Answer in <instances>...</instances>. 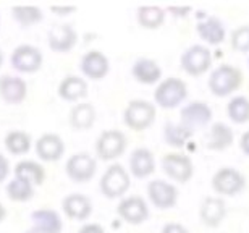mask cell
<instances>
[{
	"label": "cell",
	"mask_w": 249,
	"mask_h": 233,
	"mask_svg": "<svg viewBox=\"0 0 249 233\" xmlns=\"http://www.w3.org/2000/svg\"><path fill=\"white\" fill-rule=\"evenodd\" d=\"M243 81L245 76L240 68L223 63L211 73L207 86L215 97H228L243 86Z\"/></svg>",
	"instance_id": "6da1fadb"
},
{
	"label": "cell",
	"mask_w": 249,
	"mask_h": 233,
	"mask_svg": "<svg viewBox=\"0 0 249 233\" xmlns=\"http://www.w3.org/2000/svg\"><path fill=\"white\" fill-rule=\"evenodd\" d=\"M188 97V84L180 78L170 76L159 83V86L154 91V101L159 107L172 110L183 104Z\"/></svg>",
	"instance_id": "7a4b0ae2"
},
{
	"label": "cell",
	"mask_w": 249,
	"mask_h": 233,
	"mask_svg": "<svg viewBox=\"0 0 249 233\" xmlns=\"http://www.w3.org/2000/svg\"><path fill=\"white\" fill-rule=\"evenodd\" d=\"M157 110L152 102L146 99H133L123 110V122L129 130L144 131L156 120Z\"/></svg>",
	"instance_id": "3957f363"
},
{
	"label": "cell",
	"mask_w": 249,
	"mask_h": 233,
	"mask_svg": "<svg viewBox=\"0 0 249 233\" xmlns=\"http://www.w3.org/2000/svg\"><path fill=\"white\" fill-rule=\"evenodd\" d=\"M129 186H131L129 173L120 163H112L110 167H107L106 172L102 173L101 181H99L101 193L107 199L123 197L129 190Z\"/></svg>",
	"instance_id": "277c9868"
},
{
	"label": "cell",
	"mask_w": 249,
	"mask_h": 233,
	"mask_svg": "<svg viewBox=\"0 0 249 233\" xmlns=\"http://www.w3.org/2000/svg\"><path fill=\"white\" fill-rule=\"evenodd\" d=\"M180 65L183 72L189 76H201L212 67V52L202 44H194L188 47L180 57Z\"/></svg>",
	"instance_id": "5b68a950"
},
{
	"label": "cell",
	"mask_w": 249,
	"mask_h": 233,
	"mask_svg": "<svg viewBox=\"0 0 249 233\" xmlns=\"http://www.w3.org/2000/svg\"><path fill=\"white\" fill-rule=\"evenodd\" d=\"M212 190L220 196H236L246 186L245 175L235 167H222L212 175Z\"/></svg>",
	"instance_id": "8992f818"
},
{
	"label": "cell",
	"mask_w": 249,
	"mask_h": 233,
	"mask_svg": "<svg viewBox=\"0 0 249 233\" xmlns=\"http://www.w3.org/2000/svg\"><path fill=\"white\" fill-rule=\"evenodd\" d=\"M128 146V138L120 130H104L96 141V154L101 161L110 162L118 159Z\"/></svg>",
	"instance_id": "52a82bcc"
},
{
	"label": "cell",
	"mask_w": 249,
	"mask_h": 233,
	"mask_svg": "<svg viewBox=\"0 0 249 233\" xmlns=\"http://www.w3.org/2000/svg\"><path fill=\"white\" fill-rule=\"evenodd\" d=\"M162 170L170 180L186 183L193 178L194 165L189 156L181 154V152H168L162 157Z\"/></svg>",
	"instance_id": "ba28073f"
},
{
	"label": "cell",
	"mask_w": 249,
	"mask_h": 233,
	"mask_svg": "<svg viewBox=\"0 0 249 233\" xmlns=\"http://www.w3.org/2000/svg\"><path fill=\"white\" fill-rule=\"evenodd\" d=\"M65 170H67L70 180L76 183H86L96 175L97 161L88 152H76L67 161Z\"/></svg>",
	"instance_id": "9c48e42d"
},
{
	"label": "cell",
	"mask_w": 249,
	"mask_h": 233,
	"mask_svg": "<svg viewBox=\"0 0 249 233\" xmlns=\"http://www.w3.org/2000/svg\"><path fill=\"white\" fill-rule=\"evenodd\" d=\"M42 52L31 44H21L15 47L10 57V63L19 73H34L42 67Z\"/></svg>",
	"instance_id": "30bf717a"
},
{
	"label": "cell",
	"mask_w": 249,
	"mask_h": 233,
	"mask_svg": "<svg viewBox=\"0 0 249 233\" xmlns=\"http://www.w3.org/2000/svg\"><path fill=\"white\" fill-rule=\"evenodd\" d=\"M117 214L129 225H141L149 219V206L141 196H124L118 202Z\"/></svg>",
	"instance_id": "8fae6325"
},
{
	"label": "cell",
	"mask_w": 249,
	"mask_h": 233,
	"mask_svg": "<svg viewBox=\"0 0 249 233\" xmlns=\"http://www.w3.org/2000/svg\"><path fill=\"white\" fill-rule=\"evenodd\" d=\"M212 120V108L204 101L188 102L180 112V123L189 128L193 133L197 128L207 126Z\"/></svg>",
	"instance_id": "7c38bea8"
},
{
	"label": "cell",
	"mask_w": 249,
	"mask_h": 233,
	"mask_svg": "<svg viewBox=\"0 0 249 233\" xmlns=\"http://www.w3.org/2000/svg\"><path fill=\"white\" fill-rule=\"evenodd\" d=\"M147 196L152 206L157 209L167 211L177 206L178 202V190L170 181L163 180H152L147 183Z\"/></svg>",
	"instance_id": "4fadbf2b"
},
{
	"label": "cell",
	"mask_w": 249,
	"mask_h": 233,
	"mask_svg": "<svg viewBox=\"0 0 249 233\" xmlns=\"http://www.w3.org/2000/svg\"><path fill=\"white\" fill-rule=\"evenodd\" d=\"M227 204L225 199L220 196H207L204 197L199 206V220L209 229H215L225 220L227 217Z\"/></svg>",
	"instance_id": "5bb4252c"
},
{
	"label": "cell",
	"mask_w": 249,
	"mask_h": 233,
	"mask_svg": "<svg viewBox=\"0 0 249 233\" xmlns=\"http://www.w3.org/2000/svg\"><path fill=\"white\" fill-rule=\"evenodd\" d=\"M47 42H49L51 51L53 52H58V54L70 52L78 42V33H76V29L68 23L55 24V26H52L49 29Z\"/></svg>",
	"instance_id": "9a60e30c"
},
{
	"label": "cell",
	"mask_w": 249,
	"mask_h": 233,
	"mask_svg": "<svg viewBox=\"0 0 249 233\" xmlns=\"http://www.w3.org/2000/svg\"><path fill=\"white\" fill-rule=\"evenodd\" d=\"M81 73L89 79L99 81V79L106 78L110 72V62H108L107 55L101 51H89L81 57V63H79Z\"/></svg>",
	"instance_id": "2e32d148"
},
{
	"label": "cell",
	"mask_w": 249,
	"mask_h": 233,
	"mask_svg": "<svg viewBox=\"0 0 249 233\" xmlns=\"http://www.w3.org/2000/svg\"><path fill=\"white\" fill-rule=\"evenodd\" d=\"M65 144L57 133H44L36 141V154L44 162H57L63 156Z\"/></svg>",
	"instance_id": "e0dca14e"
},
{
	"label": "cell",
	"mask_w": 249,
	"mask_h": 233,
	"mask_svg": "<svg viewBox=\"0 0 249 233\" xmlns=\"http://www.w3.org/2000/svg\"><path fill=\"white\" fill-rule=\"evenodd\" d=\"M196 31H197V36L201 37L204 42H207L209 46H220L227 39L225 24L217 17H207L206 19L199 21L196 26Z\"/></svg>",
	"instance_id": "ac0fdd59"
},
{
	"label": "cell",
	"mask_w": 249,
	"mask_h": 233,
	"mask_svg": "<svg viewBox=\"0 0 249 233\" xmlns=\"http://www.w3.org/2000/svg\"><path fill=\"white\" fill-rule=\"evenodd\" d=\"M26 81L19 76L3 75L0 76V97L7 104H21L26 99Z\"/></svg>",
	"instance_id": "d6986e66"
},
{
	"label": "cell",
	"mask_w": 249,
	"mask_h": 233,
	"mask_svg": "<svg viewBox=\"0 0 249 233\" xmlns=\"http://www.w3.org/2000/svg\"><path fill=\"white\" fill-rule=\"evenodd\" d=\"M62 209L65 215L73 220H86L92 212V202L81 193H71L62 201Z\"/></svg>",
	"instance_id": "ffe728a7"
},
{
	"label": "cell",
	"mask_w": 249,
	"mask_h": 233,
	"mask_svg": "<svg viewBox=\"0 0 249 233\" xmlns=\"http://www.w3.org/2000/svg\"><path fill=\"white\" fill-rule=\"evenodd\" d=\"M97 112L96 107L91 102H78L70 108L68 113V123L73 130L76 131H84L89 130L94 123H96Z\"/></svg>",
	"instance_id": "44dd1931"
},
{
	"label": "cell",
	"mask_w": 249,
	"mask_h": 233,
	"mask_svg": "<svg viewBox=\"0 0 249 233\" xmlns=\"http://www.w3.org/2000/svg\"><path fill=\"white\" fill-rule=\"evenodd\" d=\"M156 170V159L151 149L138 147L129 156V172L136 178H147Z\"/></svg>",
	"instance_id": "7402d4cb"
},
{
	"label": "cell",
	"mask_w": 249,
	"mask_h": 233,
	"mask_svg": "<svg viewBox=\"0 0 249 233\" xmlns=\"http://www.w3.org/2000/svg\"><path fill=\"white\" fill-rule=\"evenodd\" d=\"M131 75L141 84H156L162 79V68L152 58H138L131 67Z\"/></svg>",
	"instance_id": "603a6c76"
},
{
	"label": "cell",
	"mask_w": 249,
	"mask_h": 233,
	"mask_svg": "<svg viewBox=\"0 0 249 233\" xmlns=\"http://www.w3.org/2000/svg\"><path fill=\"white\" fill-rule=\"evenodd\" d=\"M33 227L42 233H62L63 224L57 211L49 209V207H41V209L33 211L31 214Z\"/></svg>",
	"instance_id": "cb8c5ba5"
},
{
	"label": "cell",
	"mask_w": 249,
	"mask_h": 233,
	"mask_svg": "<svg viewBox=\"0 0 249 233\" xmlns=\"http://www.w3.org/2000/svg\"><path fill=\"white\" fill-rule=\"evenodd\" d=\"M58 96L63 101L79 102L88 96V83L86 79L76 75H68L58 84Z\"/></svg>",
	"instance_id": "d4e9b609"
},
{
	"label": "cell",
	"mask_w": 249,
	"mask_h": 233,
	"mask_svg": "<svg viewBox=\"0 0 249 233\" xmlns=\"http://www.w3.org/2000/svg\"><path fill=\"white\" fill-rule=\"evenodd\" d=\"M233 141H235V133L223 122L213 123L207 133V147L211 151H225L233 144Z\"/></svg>",
	"instance_id": "484cf974"
},
{
	"label": "cell",
	"mask_w": 249,
	"mask_h": 233,
	"mask_svg": "<svg viewBox=\"0 0 249 233\" xmlns=\"http://www.w3.org/2000/svg\"><path fill=\"white\" fill-rule=\"evenodd\" d=\"M13 173L17 178H21V180L29 181L34 186L42 185L44 180H46V170L41 163L34 162V161H21L18 162L13 168Z\"/></svg>",
	"instance_id": "4316f807"
},
{
	"label": "cell",
	"mask_w": 249,
	"mask_h": 233,
	"mask_svg": "<svg viewBox=\"0 0 249 233\" xmlns=\"http://www.w3.org/2000/svg\"><path fill=\"white\" fill-rule=\"evenodd\" d=\"M138 24L144 29H157L165 21V10L157 5H142L136 12Z\"/></svg>",
	"instance_id": "83f0119b"
},
{
	"label": "cell",
	"mask_w": 249,
	"mask_h": 233,
	"mask_svg": "<svg viewBox=\"0 0 249 233\" xmlns=\"http://www.w3.org/2000/svg\"><path fill=\"white\" fill-rule=\"evenodd\" d=\"M191 138H193V131L185 125H181V123L167 122L165 126H163V141L172 147H177V149L185 147L186 143Z\"/></svg>",
	"instance_id": "f1b7e54d"
},
{
	"label": "cell",
	"mask_w": 249,
	"mask_h": 233,
	"mask_svg": "<svg viewBox=\"0 0 249 233\" xmlns=\"http://www.w3.org/2000/svg\"><path fill=\"white\" fill-rule=\"evenodd\" d=\"M5 147L10 154H15V156H19V154H26L31 149V136L28 135L26 131H21V130H13V131H8L7 136H5Z\"/></svg>",
	"instance_id": "f546056e"
},
{
	"label": "cell",
	"mask_w": 249,
	"mask_h": 233,
	"mask_svg": "<svg viewBox=\"0 0 249 233\" xmlns=\"http://www.w3.org/2000/svg\"><path fill=\"white\" fill-rule=\"evenodd\" d=\"M12 15H13L15 21L24 28L42 21V17H44L42 10L36 7V5H15L12 8Z\"/></svg>",
	"instance_id": "4dcf8cb0"
},
{
	"label": "cell",
	"mask_w": 249,
	"mask_h": 233,
	"mask_svg": "<svg viewBox=\"0 0 249 233\" xmlns=\"http://www.w3.org/2000/svg\"><path fill=\"white\" fill-rule=\"evenodd\" d=\"M227 115L233 123H236V125L248 123L249 122V99L246 96L231 97L227 106Z\"/></svg>",
	"instance_id": "1f68e13d"
},
{
	"label": "cell",
	"mask_w": 249,
	"mask_h": 233,
	"mask_svg": "<svg viewBox=\"0 0 249 233\" xmlns=\"http://www.w3.org/2000/svg\"><path fill=\"white\" fill-rule=\"evenodd\" d=\"M7 195L10 199L17 202L29 201L34 196V185L26 180H21V178L13 177V180H10L7 185Z\"/></svg>",
	"instance_id": "d6a6232c"
},
{
	"label": "cell",
	"mask_w": 249,
	"mask_h": 233,
	"mask_svg": "<svg viewBox=\"0 0 249 233\" xmlns=\"http://www.w3.org/2000/svg\"><path fill=\"white\" fill-rule=\"evenodd\" d=\"M230 46L236 52H249V24H241L230 34Z\"/></svg>",
	"instance_id": "836d02e7"
},
{
	"label": "cell",
	"mask_w": 249,
	"mask_h": 233,
	"mask_svg": "<svg viewBox=\"0 0 249 233\" xmlns=\"http://www.w3.org/2000/svg\"><path fill=\"white\" fill-rule=\"evenodd\" d=\"M160 233H189V230L183 224H178V222H168V224L162 227Z\"/></svg>",
	"instance_id": "e575fe53"
},
{
	"label": "cell",
	"mask_w": 249,
	"mask_h": 233,
	"mask_svg": "<svg viewBox=\"0 0 249 233\" xmlns=\"http://www.w3.org/2000/svg\"><path fill=\"white\" fill-rule=\"evenodd\" d=\"M167 10L175 18H185L188 17V13L191 12V7H189V5H185V7H173V5H170V7H167Z\"/></svg>",
	"instance_id": "d590c367"
},
{
	"label": "cell",
	"mask_w": 249,
	"mask_h": 233,
	"mask_svg": "<svg viewBox=\"0 0 249 233\" xmlns=\"http://www.w3.org/2000/svg\"><path fill=\"white\" fill-rule=\"evenodd\" d=\"M78 233H106V230H104L102 225L91 222V224H84L81 229L78 230Z\"/></svg>",
	"instance_id": "8d00e7d4"
},
{
	"label": "cell",
	"mask_w": 249,
	"mask_h": 233,
	"mask_svg": "<svg viewBox=\"0 0 249 233\" xmlns=\"http://www.w3.org/2000/svg\"><path fill=\"white\" fill-rule=\"evenodd\" d=\"M10 173V163H8V159L5 157L3 154H0V183H2L5 178L8 177Z\"/></svg>",
	"instance_id": "74e56055"
},
{
	"label": "cell",
	"mask_w": 249,
	"mask_h": 233,
	"mask_svg": "<svg viewBox=\"0 0 249 233\" xmlns=\"http://www.w3.org/2000/svg\"><path fill=\"white\" fill-rule=\"evenodd\" d=\"M51 10L55 12L57 15H68V13H73L76 7L74 5H51Z\"/></svg>",
	"instance_id": "f35d334b"
},
{
	"label": "cell",
	"mask_w": 249,
	"mask_h": 233,
	"mask_svg": "<svg viewBox=\"0 0 249 233\" xmlns=\"http://www.w3.org/2000/svg\"><path fill=\"white\" fill-rule=\"evenodd\" d=\"M240 149H241L243 154L249 157V130H246V131L241 135V140H240Z\"/></svg>",
	"instance_id": "ab89813d"
},
{
	"label": "cell",
	"mask_w": 249,
	"mask_h": 233,
	"mask_svg": "<svg viewBox=\"0 0 249 233\" xmlns=\"http://www.w3.org/2000/svg\"><path fill=\"white\" fill-rule=\"evenodd\" d=\"M5 215H7V209L3 207V204L0 202V222H2L5 219Z\"/></svg>",
	"instance_id": "60d3db41"
},
{
	"label": "cell",
	"mask_w": 249,
	"mask_h": 233,
	"mask_svg": "<svg viewBox=\"0 0 249 233\" xmlns=\"http://www.w3.org/2000/svg\"><path fill=\"white\" fill-rule=\"evenodd\" d=\"M26 233H42V232H39L37 229H34V227H31V229H29Z\"/></svg>",
	"instance_id": "b9f144b4"
},
{
	"label": "cell",
	"mask_w": 249,
	"mask_h": 233,
	"mask_svg": "<svg viewBox=\"0 0 249 233\" xmlns=\"http://www.w3.org/2000/svg\"><path fill=\"white\" fill-rule=\"evenodd\" d=\"M2 63H3V52H2V49H0V67H2Z\"/></svg>",
	"instance_id": "7bdbcfd3"
},
{
	"label": "cell",
	"mask_w": 249,
	"mask_h": 233,
	"mask_svg": "<svg viewBox=\"0 0 249 233\" xmlns=\"http://www.w3.org/2000/svg\"><path fill=\"white\" fill-rule=\"evenodd\" d=\"M248 63H249V58H248Z\"/></svg>",
	"instance_id": "ee69618b"
}]
</instances>
